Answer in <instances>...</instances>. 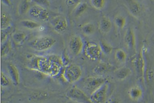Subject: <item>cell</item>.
I'll return each mask as SVG.
<instances>
[{
	"mask_svg": "<svg viewBox=\"0 0 154 103\" xmlns=\"http://www.w3.org/2000/svg\"><path fill=\"white\" fill-rule=\"evenodd\" d=\"M35 60L38 70L43 74L55 76L61 72L62 66L51 60L48 57H39Z\"/></svg>",
	"mask_w": 154,
	"mask_h": 103,
	"instance_id": "obj_1",
	"label": "cell"
},
{
	"mask_svg": "<svg viewBox=\"0 0 154 103\" xmlns=\"http://www.w3.org/2000/svg\"><path fill=\"white\" fill-rule=\"evenodd\" d=\"M57 41L50 36H42L34 38L30 41L29 45L32 49L37 51H45L54 46Z\"/></svg>",
	"mask_w": 154,
	"mask_h": 103,
	"instance_id": "obj_2",
	"label": "cell"
},
{
	"mask_svg": "<svg viewBox=\"0 0 154 103\" xmlns=\"http://www.w3.org/2000/svg\"><path fill=\"white\" fill-rule=\"evenodd\" d=\"M82 75V71L80 66L75 64H69L63 70L62 77L66 82L73 84L79 81Z\"/></svg>",
	"mask_w": 154,
	"mask_h": 103,
	"instance_id": "obj_3",
	"label": "cell"
},
{
	"mask_svg": "<svg viewBox=\"0 0 154 103\" xmlns=\"http://www.w3.org/2000/svg\"><path fill=\"white\" fill-rule=\"evenodd\" d=\"M66 96L75 103H92L85 92L76 86H73L68 90Z\"/></svg>",
	"mask_w": 154,
	"mask_h": 103,
	"instance_id": "obj_4",
	"label": "cell"
},
{
	"mask_svg": "<svg viewBox=\"0 0 154 103\" xmlns=\"http://www.w3.org/2000/svg\"><path fill=\"white\" fill-rule=\"evenodd\" d=\"M83 51L85 57L92 61L99 60L103 54L99 44L94 43H87Z\"/></svg>",
	"mask_w": 154,
	"mask_h": 103,
	"instance_id": "obj_5",
	"label": "cell"
},
{
	"mask_svg": "<svg viewBox=\"0 0 154 103\" xmlns=\"http://www.w3.org/2000/svg\"><path fill=\"white\" fill-rule=\"evenodd\" d=\"M106 81V79L103 77L95 76L87 77L83 83L84 87L91 95Z\"/></svg>",
	"mask_w": 154,
	"mask_h": 103,
	"instance_id": "obj_6",
	"label": "cell"
},
{
	"mask_svg": "<svg viewBox=\"0 0 154 103\" xmlns=\"http://www.w3.org/2000/svg\"><path fill=\"white\" fill-rule=\"evenodd\" d=\"M109 88V84L107 81L103 85L96 90L90 96L92 103H105L107 99V94Z\"/></svg>",
	"mask_w": 154,
	"mask_h": 103,
	"instance_id": "obj_7",
	"label": "cell"
},
{
	"mask_svg": "<svg viewBox=\"0 0 154 103\" xmlns=\"http://www.w3.org/2000/svg\"><path fill=\"white\" fill-rule=\"evenodd\" d=\"M28 13L31 17L38 19L45 22L50 20V14L48 11L39 5L35 4L32 6Z\"/></svg>",
	"mask_w": 154,
	"mask_h": 103,
	"instance_id": "obj_8",
	"label": "cell"
},
{
	"mask_svg": "<svg viewBox=\"0 0 154 103\" xmlns=\"http://www.w3.org/2000/svg\"><path fill=\"white\" fill-rule=\"evenodd\" d=\"M132 63L134 67L137 78L143 80L145 74V63L142 53L137 54L132 60Z\"/></svg>",
	"mask_w": 154,
	"mask_h": 103,
	"instance_id": "obj_9",
	"label": "cell"
},
{
	"mask_svg": "<svg viewBox=\"0 0 154 103\" xmlns=\"http://www.w3.org/2000/svg\"><path fill=\"white\" fill-rule=\"evenodd\" d=\"M84 43L82 37L79 36H73L69 42V48L71 53L74 56H78L84 50Z\"/></svg>",
	"mask_w": 154,
	"mask_h": 103,
	"instance_id": "obj_10",
	"label": "cell"
},
{
	"mask_svg": "<svg viewBox=\"0 0 154 103\" xmlns=\"http://www.w3.org/2000/svg\"><path fill=\"white\" fill-rule=\"evenodd\" d=\"M51 25L55 31L58 34H62L68 29V21L62 16H57L51 20Z\"/></svg>",
	"mask_w": 154,
	"mask_h": 103,
	"instance_id": "obj_11",
	"label": "cell"
},
{
	"mask_svg": "<svg viewBox=\"0 0 154 103\" xmlns=\"http://www.w3.org/2000/svg\"><path fill=\"white\" fill-rule=\"evenodd\" d=\"M125 45L129 49H135L136 45V36L134 30L131 28L127 29L124 37Z\"/></svg>",
	"mask_w": 154,
	"mask_h": 103,
	"instance_id": "obj_12",
	"label": "cell"
},
{
	"mask_svg": "<svg viewBox=\"0 0 154 103\" xmlns=\"http://www.w3.org/2000/svg\"><path fill=\"white\" fill-rule=\"evenodd\" d=\"M126 2L130 13L135 18H138L142 13V6L135 0H126Z\"/></svg>",
	"mask_w": 154,
	"mask_h": 103,
	"instance_id": "obj_13",
	"label": "cell"
},
{
	"mask_svg": "<svg viewBox=\"0 0 154 103\" xmlns=\"http://www.w3.org/2000/svg\"><path fill=\"white\" fill-rule=\"evenodd\" d=\"M8 70L10 77L12 83L15 85H18L20 83V75L17 67L12 63L8 65Z\"/></svg>",
	"mask_w": 154,
	"mask_h": 103,
	"instance_id": "obj_14",
	"label": "cell"
},
{
	"mask_svg": "<svg viewBox=\"0 0 154 103\" xmlns=\"http://www.w3.org/2000/svg\"><path fill=\"white\" fill-rule=\"evenodd\" d=\"M112 24L109 18L103 16L100 21L98 25V29L100 32L103 34H107L111 31Z\"/></svg>",
	"mask_w": 154,
	"mask_h": 103,
	"instance_id": "obj_15",
	"label": "cell"
},
{
	"mask_svg": "<svg viewBox=\"0 0 154 103\" xmlns=\"http://www.w3.org/2000/svg\"><path fill=\"white\" fill-rule=\"evenodd\" d=\"M111 65L108 63H100L94 68L93 70V73L97 76H101L102 75L106 74L107 72H109V70L111 69Z\"/></svg>",
	"mask_w": 154,
	"mask_h": 103,
	"instance_id": "obj_16",
	"label": "cell"
},
{
	"mask_svg": "<svg viewBox=\"0 0 154 103\" xmlns=\"http://www.w3.org/2000/svg\"><path fill=\"white\" fill-rule=\"evenodd\" d=\"M115 76L119 81H123L131 74V70L129 68L123 67L116 70L114 72Z\"/></svg>",
	"mask_w": 154,
	"mask_h": 103,
	"instance_id": "obj_17",
	"label": "cell"
},
{
	"mask_svg": "<svg viewBox=\"0 0 154 103\" xmlns=\"http://www.w3.org/2000/svg\"><path fill=\"white\" fill-rule=\"evenodd\" d=\"M128 95L132 101H139L143 96V91L140 87L135 86L130 88L128 91Z\"/></svg>",
	"mask_w": 154,
	"mask_h": 103,
	"instance_id": "obj_18",
	"label": "cell"
},
{
	"mask_svg": "<svg viewBox=\"0 0 154 103\" xmlns=\"http://www.w3.org/2000/svg\"><path fill=\"white\" fill-rule=\"evenodd\" d=\"M27 37L26 34L21 31H16L12 34L11 38L14 43L17 45H21L25 42Z\"/></svg>",
	"mask_w": 154,
	"mask_h": 103,
	"instance_id": "obj_19",
	"label": "cell"
},
{
	"mask_svg": "<svg viewBox=\"0 0 154 103\" xmlns=\"http://www.w3.org/2000/svg\"><path fill=\"white\" fill-rule=\"evenodd\" d=\"M20 24L24 28L29 30L37 29L41 27V25L39 23L30 20H21Z\"/></svg>",
	"mask_w": 154,
	"mask_h": 103,
	"instance_id": "obj_20",
	"label": "cell"
},
{
	"mask_svg": "<svg viewBox=\"0 0 154 103\" xmlns=\"http://www.w3.org/2000/svg\"><path fill=\"white\" fill-rule=\"evenodd\" d=\"M95 27L92 23L88 22L84 24L81 27V31L85 36L93 35L95 32Z\"/></svg>",
	"mask_w": 154,
	"mask_h": 103,
	"instance_id": "obj_21",
	"label": "cell"
},
{
	"mask_svg": "<svg viewBox=\"0 0 154 103\" xmlns=\"http://www.w3.org/2000/svg\"><path fill=\"white\" fill-rule=\"evenodd\" d=\"M11 43L10 39H8L7 40L2 43L1 48V57H5L8 56L11 50Z\"/></svg>",
	"mask_w": 154,
	"mask_h": 103,
	"instance_id": "obj_22",
	"label": "cell"
},
{
	"mask_svg": "<svg viewBox=\"0 0 154 103\" xmlns=\"http://www.w3.org/2000/svg\"><path fill=\"white\" fill-rule=\"evenodd\" d=\"M30 0H23L18 6V13L20 15H23L29 11L30 6Z\"/></svg>",
	"mask_w": 154,
	"mask_h": 103,
	"instance_id": "obj_23",
	"label": "cell"
},
{
	"mask_svg": "<svg viewBox=\"0 0 154 103\" xmlns=\"http://www.w3.org/2000/svg\"><path fill=\"white\" fill-rule=\"evenodd\" d=\"M88 7V5L86 2H80L75 7L74 9V15L75 16H81L82 14L84 13L86 11Z\"/></svg>",
	"mask_w": 154,
	"mask_h": 103,
	"instance_id": "obj_24",
	"label": "cell"
},
{
	"mask_svg": "<svg viewBox=\"0 0 154 103\" xmlns=\"http://www.w3.org/2000/svg\"><path fill=\"white\" fill-rule=\"evenodd\" d=\"M114 57L116 61L120 63H125L127 60V54L123 50L121 49H118L116 50Z\"/></svg>",
	"mask_w": 154,
	"mask_h": 103,
	"instance_id": "obj_25",
	"label": "cell"
},
{
	"mask_svg": "<svg viewBox=\"0 0 154 103\" xmlns=\"http://www.w3.org/2000/svg\"><path fill=\"white\" fill-rule=\"evenodd\" d=\"M10 18L5 13L1 14V30L6 29L10 27Z\"/></svg>",
	"mask_w": 154,
	"mask_h": 103,
	"instance_id": "obj_26",
	"label": "cell"
},
{
	"mask_svg": "<svg viewBox=\"0 0 154 103\" xmlns=\"http://www.w3.org/2000/svg\"><path fill=\"white\" fill-rule=\"evenodd\" d=\"M99 45L102 50V53L103 54H111L113 50V47L105 41H100Z\"/></svg>",
	"mask_w": 154,
	"mask_h": 103,
	"instance_id": "obj_27",
	"label": "cell"
},
{
	"mask_svg": "<svg viewBox=\"0 0 154 103\" xmlns=\"http://www.w3.org/2000/svg\"><path fill=\"white\" fill-rule=\"evenodd\" d=\"M114 23L116 26L119 29H123L126 25L127 20L124 16H116L114 19Z\"/></svg>",
	"mask_w": 154,
	"mask_h": 103,
	"instance_id": "obj_28",
	"label": "cell"
},
{
	"mask_svg": "<svg viewBox=\"0 0 154 103\" xmlns=\"http://www.w3.org/2000/svg\"><path fill=\"white\" fill-rule=\"evenodd\" d=\"M106 0H91V4L94 9L101 10L105 7Z\"/></svg>",
	"mask_w": 154,
	"mask_h": 103,
	"instance_id": "obj_29",
	"label": "cell"
},
{
	"mask_svg": "<svg viewBox=\"0 0 154 103\" xmlns=\"http://www.w3.org/2000/svg\"><path fill=\"white\" fill-rule=\"evenodd\" d=\"M11 27L8 28L6 29L1 30V43L8 39V36L11 31Z\"/></svg>",
	"mask_w": 154,
	"mask_h": 103,
	"instance_id": "obj_30",
	"label": "cell"
},
{
	"mask_svg": "<svg viewBox=\"0 0 154 103\" xmlns=\"http://www.w3.org/2000/svg\"><path fill=\"white\" fill-rule=\"evenodd\" d=\"M10 85L9 79L3 72H1V85L2 87H5Z\"/></svg>",
	"mask_w": 154,
	"mask_h": 103,
	"instance_id": "obj_31",
	"label": "cell"
},
{
	"mask_svg": "<svg viewBox=\"0 0 154 103\" xmlns=\"http://www.w3.org/2000/svg\"><path fill=\"white\" fill-rule=\"evenodd\" d=\"M48 58L49 59H50L52 61L54 62V63H58V64L61 65L62 66L63 65V60L62 59L61 57H60L59 56L55 55V54H51V55L48 56Z\"/></svg>",
	"mask_w": 154,
	"mask_h": 103,
	"instance_id": "obj_32",
	"label": "cell"
},
{
	"mask_svg": "<svg viewBox=\"0 0 154 103\" xmlns=\"http://www.w3.org/2000/svg\"><path fill=\"white\" fill-rule=\"evenodd\" d=\"M36 4L39 5L43 7H48L50 5V3L48 0H33Z\"/></svg>",
	"mask_w": 154,
	"mask_h": 103,
	"instance_id": "obj_33",
	"label": "cell"
},
{
	"mask_svg": "<svg viewBox=\"0 0 154 103\" xmlns=\"http://www.w3.org/2000/svg\"><path fill=\"white\" fill-rule=\"evenodd\" d=\"M81 0H65L66 4L68 6H73L75 5V7L77 5L78 3L80 2Z\"/></svg>",
	"mask_w": 154,
	"mask_h": 103,
	"instance_id": "obj_34",
	"label": "cell"
},
{
	"mask_svg": "<svg viewBox=\"0 0 154 103\" xmlns=\"http://www.w3.org/2000/svg\"><path fill=\"white\" fill-rule=\"evenodd\" d=\"M109 103H121V102L116 97H111L109 99Z\"/></svg>",
	"mask_w": 154,
	"mask_h": 103,
	"instance_id": "obj_35",
	"label": "cell"
},
{
	"mask_svg": "<svg viewBox=\"0 0 154 103\" xmlns=\"http://www.w3.org/2000/svg\"><path fill=\"white\" fill-rule=\"evenodd\" d=\"M1 1L3 4L7 7H10L11 5V0H1Z\"/></svg>",
	"mask_w": 154,
	"mask_h": 103,
	"instance_id": "obj_36",
	"label": "cell"
}]
</instances>
